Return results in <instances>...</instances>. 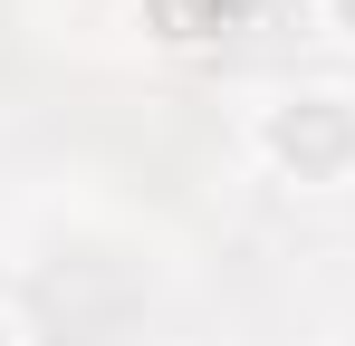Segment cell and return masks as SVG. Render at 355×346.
Instances as JSON below:
<instances>
[{"label":"cell","instance_id":"cell-1","mask_svg":"<svg viewBox=\"0 0 355 346\" xmlns=\"http://www.w3.org/2000/svg\"><path fill=\"white\" fill-rule=\"evenodd\" d=\"M279 154H297V164H336V154H346V115H327V106L279 115Z\"/></svg>","mask_w":355,"mask_h":346},{"label":"cell","instance_id":"cell-2","mask_svg":"<svg viewBox=\"0 0 355 346\" xmlns=\"http://www.w3.org/2000/svg\"><path fill=\"white\" fill-rule=\"evenodd\" d=\"M346 19H355V0H346Z\"/></svg>","mask_w":355,"mask_h":346}]
</instances>
